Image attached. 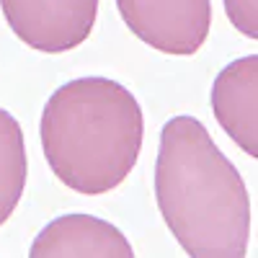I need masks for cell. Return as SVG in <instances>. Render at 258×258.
<instances>
[{
  "instance_id": "obj_1",
  "label": "cell",
  "mask_w": 258,
  "mask_h": 258,
  "mask_svg": "<svg viewBox=\"0 0 258 258\" xmlns=\"http://www.w3.org/2000/svg\"><path fill=\"white\" fill-rule=\"evenodd\" d=\"M155 199L191 258H243L250 235L245 183L194 116L168 119L155 163Z\"/></svg>"
},
{
  "instance_id": "obj_2",
  "label": "cell",
  "mask_w": 258,
  "mask_h": 258,
  "mask_svg": "<svg viewBox=\"0 0 258 258\" xmlns=\"http://www.w3.org/2000/svg\"><path fill=\"white\" fill-rule=\"evenodd\" d=\"M39 132L52 173L68 188L98 197L126 181L137 165L145 116L121 83L88 75L49 96Z\"/></svg>"
},
{
  "instance_id": "obj_3",
  "label": "cell",
  "mask_w": 258,
  "mask_h": 258,
  "mask_svg": "<svg viewBox=\"0 0 258 258\" xmlns=\"http://www.w3.org/2000/svg\"><path fill=\"white\" fill-rule=\"evenodd\" d=\"M126 29L170 57L197 54L209 36L212 0H116Z\"/></svg>"
},
{
  "instance_id": "obj_4",
  "label": "cell",
  "mask_w": 258,
  "mask_h": 258,
  "mask_svg": "<svg viewBox=\"0 0 258 258\" xmlns=\"http://www.w3.org/2000/svg\"><path fill=\"white\" fill-rule=\"evenodd\" d=\"M101 0H0L11 31L36 52L62 54L91 36Z\"/></svg>"
},
{
  "instance_id": "obj_5",
  "label": "cell",
  "mask_w": 258,
  "mask_h": 258,
  "mask_svg": "<svg viewBox=\"0 0 258 258\" xmlns=\"http://www.w3.org/2000/svg\"><path fill=\"white\" fill-rule=\"evenodd\" d=\"M212 111L230 140L258 158V54L222 68L212 85Z\"/></svg>"
},
{
  "instance_id": "obj_6",
  "label": "cell",
  "mask_w": 258,
  "mask_h": 258,
  "mask_svg": "<svg viewBox=\"0 0 258 258\" xmlns=\"http://www.w3.org/2000/svg\"><path fill=\"white\" fill-rule=\"evenodd\" d=\"M31 258H132L124 232L93 214H62L41 230L29 250Z\"/></svg>"
},
{
  "instance_id": "obj_7",
  "label": "cell",
  "mask_w": 258,
  "mask_h": 258,
  "mask_svg": "<svg viewBox=\"0 0 258 258\" xmlns=\"http://www.w3.org/2000/svg\"><path fill=\"white\" fill-rule=\"evenodd\" d=\"M26 142L24 129L8 114L0 109V225L11 220L16 212L21 194L26 186Z\"/></svg>"
},
{
  "instance_id": "obj_8",
  "label": "cell",
  "mask_w": 258,
  "mask_h": 258,
  "mask_svg": "<svg viewBox=\"0 0 258 258\" xmlns=\"http://www.w3.org/2000/svg\"><path fill=\"white\" fill-rule=\"evenodd\" d=\"M230 24L248 39H258V0H225Z\"/></svg>"
}]
</instances>
